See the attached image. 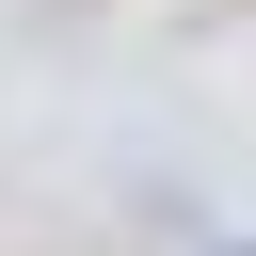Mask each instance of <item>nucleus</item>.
Listing matches in <instances>:
<instances>
[{
    "label": "nucleus",
    "instance_id": "nucleus-1",
    "mask_svg": "<svg viewBox=\"0 0 256 256\" xmlns=\"http://www.w3.org/2000/svg\"><path fill=\"white\" fill-rule=\"evenodd\" d=\"M224 256H256V240H224Z\"/></svg>",
    "mask_w": 256,
    "mask_h": 256
}]
</instances>
